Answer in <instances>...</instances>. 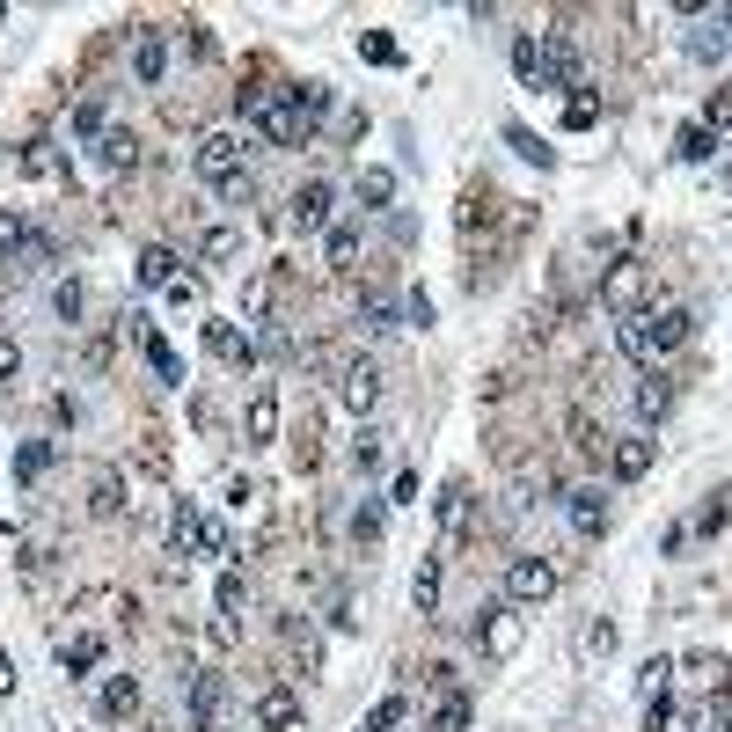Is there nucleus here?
I'll return each mask as SVG.
<instances>
[{
    "mask_svg": "<svg viewBox=\"0 0 732 732\" xmlns=\"http://www.w3.org/2000/svg\"><path fill=\"white\" fill-rule=\"evenodd\" d=\"M688 330H696V316H688L682 300H666V308H645V316H623V359L652 366V359H666V352H682Z\"/></svg>",
    "mask_w": 732,
    "mask_h": 732,
    "instance_id": "f257e3e1",
    "label": "nucleus"
},
{
    "mask_svg": "<svg viewBox=\"0 0 732 732\" xmlns=\"http://www.w3.org/2000/svg\"><path fill=\"white\" fill-rule=\"evenodd\" d=\"M243 118H249V132H264L271 146H300L316 125L300 118V103H293V81L286 88H243Z\"/></svg>",
    "mask_w": 732,
    "mask_h": 732,
    "instance_id": "f03ea898",
    "label": "nucleus"
},
{
    "mask_svg": "<svg viewBox=\"0 0 732 732\" xmlns=\"http://www.w3.org/2000/svg\"><path fill=\"white\" fill-rule=\"evenodd\" d=\"M191 169H198V184H213V191L243 184V169H249V140H243V132H205V140H198V154H191Z\"/></svg>",
    "mask_w": 732,
    "mask_h": 732,
    "instance_id": "7ed1b4c3",
    "label": "nucleus"
},
{
    "mask_svg": "<svg viewBox=\"0 0 732 732\" xmlns=\"http://www.w3.org/2000/svg\"><path fill=\"white\" fill-rule=\"evenodd\" d=\"M645 293H652V264L645 257H615L601 271V308L609 316H645Z\"/></svg>",
    "mask_w": 732,
    "mask_h": 732,
    "instance_id": "20e7f679",
    "label": "nucleus"
},
{
    "mask_svg": "<svg viewBox=\"0 0 732 732\" xmlns=\"http://www.w3.org/2000/svg\"><path fill=\"white\" fill-rule=\"evenodd\" d=\"M557 593V564L550 557H512L506 564V601L512 609H535V601H550Z\"/></svg>",
    "mask_w": 732,
    "mask_h": 732,
    "instance_id": "39448f33",
    "label": "nucleus"
},
{
    "mask_svg": "<svg viewBox=\"0 0 732 732\" xmlns=\"http://www.w3.org/2000/svg\"><path fill=\"white\" fill-rule=\"evenodd\" d=\"M191 550H213V557H235V550H227V535H220V528H205V520H198V506L184 498V506L169 512V557H191Z\"/></svg>",
    "mask_w": 732,
    "mask_h": 732,
    "instance_id": "423d86ee",
    "label": "nucleus"
},
{
    "mask_svg": "<svg viewBox=\"0 0 732 732\" xmlns=\"http://www.w3.org/2000/svg\"><path fill=\"white\" fill-rule=\"evenodd\" d=\"M520 637H528V623L512 615V601H491V609L476 615V645H484V659H512L520 652Z\"/></svg>",
    "mask_w": 732,
    "mask_h": 732,
    "instance_id": "0eeeda50",
    "label": "nucleus"
},
{
    "mask_svg": "<svg viewBox=\"0 0 732 732\" xmlns=\"http://www.w3.org/2000/svg\"><path fill=\"white\" fill-rule=\"evenodd\" d=\"M542 88H564V96H571V88H586L579 45H571L564 29H550V37H542Z\"/></svg>",
    "mask_w": 732,
    "mask_h": 732,
    "instance_id": "6e6552de",
    "label": "nucleus"
},
{
    "mask_svg": "<svg viewBox=\"0 0 732 732\" xmlns=\"http://www.w3.org/2000/svg\"><path fill=\"white\" fill-rule=\"evenodd\" d=\"M330 205H338V191H330V184H322V176H308V184H300V191H293V227H300V235H322V227H330Z\"/></svg>",
    "mask_w": 732,
    "mask_h": 732,
    "instance_id": "1a4fd4ad",
    "label": "nucleus"
},
{
    "mask_svg": "<svg viewBox=\"0 0 732 732\" xmlns=\"http://www.w3.org/2000/svg\"><path fill=\"white\" fill-rule=\"evenodd\" d=\"M243 439H249V447H271V439H279V389H271V381H257V389H249Z\"/></svg>",
    "mask_w": 732,
    "mask_h": 732,
    "instance_id": "9d476101",
    "label": "nucleus"
},
{
    "mask_svg": "<svg viewBox=\"0 0 732 732\" xmlns=\"http://www.w3.org/2000/svg\"><path fill=\"white\" fill-rule=\"evenodd\" d=\"M338 395H344V411H374V403H381V366L374 359H352L344 366V381H338Z\"/></svg>",
    "mask_w": 732,
    "mask_h": 732,
    "instance_id": "9b49d317",
    "label": "nucleus"
},
{
    "mask_svg": "<svg viewBox=\"0 0 732 732\" xmlns=\"http://www.w3.org/2000/svg\"><path fill=\"white\" fill-rule=\"evenodd\" d=\"M125 330H132V338H140L146 366H154V381H169V389H176V381H184V359H176V352H169V338H162V330H146L140 316H125Z\"/></svg>",
    "mask_w": 732,
    "mask_h": 732,
    "instance_id": "f8f14e48",
    "label": "nucleus"
},
{
    "mask_svg": "<svg viewBox=\"0 0 732 732\" xmlns=\"http://www.w3.org/2000/svg\"><path fill=\"white\" fill-rule=\"evenodd\" d=\"M564 512H571V528H579L586 542H593V535H609V498H601V491H593V484L564 491Z\"/></svg>",
    "mask_w": 732,
    "mask_h": 732,
    "instance_id": "ddd939ff",
    "label": "nucleus"
},
{
    "mask_svg": "<svg viewBox=\"0 0 732 732\" xmlns=\"http://www.w3.org/2000/svg\"><path fill=\"white\" fill-rule=\"evenodd\" d=\"M249 718H257V732H300V696L293 688H264Z\"/></svg>",
    "mask_w": 732,
    "mask_h": 732,
    "instance_id": "4468645a",
    "label": "nucleus"
},
{
    "mask_svg": "<svg viewBox=\"0 0 732 732\" xmlns=\"http://www.w3.org/2000/svg\"><path fill=\"white\" fill-rule=\"evenodd\" d=\"M652 462H659V439H615V447H609V469L623 476V484L652 476Z\"/></svg>",
    "mask_w": 732,
    "mask_h": 732,
    "instance_id": "2eb2a0df",
    "label": "nucleus"
},
{
    "mask_svg": "<svg viewBox=\"0 0 732 732\" xmlns=\"http://www.w3.org/2000/svg\"><path fill=\"white\" fill-rule=\"evenodd\" d=\"M96 666H103V637L96 630H81L73 645H59V674H67V682H88Z\"/></svg>",
    "mask_w": 732,
    "mask_h": 732,
    "instance_id": "dca6fc26",
    "label": "nucleus"
},
{
    "mask_svg": "<svg viewBox=\"0 0 732 732\" xmlns=\"http://www.w3.org/2000/svg\"><path fill=\"white\" fill-rule=\"evenodd\" d=\"M205 344H213V359H227V366L257 359V344L243 338V322H205Z\"/></svg>",
    "mask_w": 732,
    "mask_h": 732,
    "instance_id": "f3484780",
    "label": "nucleus"
},
{
    "mask_svg": "<svg viewBox=\"0 0 732 732\" xmlns=\"http://www.w3.org/2000/svg\"><path fill=\"white\" fill-rule=\"evenodd\" d=\"M132 73H140V81H162V73H169V37H162V29H140V45H132Z\"/></svg>",
    "mask_w": 732,
    "mask_h": 732,
    "instance_id": "a211bd4d",
    "label": "nucleus"
},
{
    "mask_svg": "<svg viewBox=\"0 0 732 732\" xmlns=\"http://www.w3.org/2000/svg\"><path fill=\"white\" fill-rule=\"evenodd\" d=\"M243 593H249L243 564H227V571H220V637H235V615H243Z\"/></svg>",
    "mask_w": 732,
    "mask_h": 732,
    "instance_id": "6ab92c4d",
    "label": "nucleus"
},
{
    "mask_svg": "<svg viewBox=\"0 0 732 732\" xmlns=\"http://www.w3.org/2000/svg\"><path fill=\"white\" fill-rule=\"evenodd\" d=\"M352 191H359L366 213H389V205H395V169H359V184H352Z\"/></svg>",
    "mask_w": 732,
    "mask_h": 732,
    "instance_id": "aec40b11",
    "label": "nucleus"
},
{
    "mask_svg": "<svg viewBox=\"0 0 732 732\" xmlns=\"http://www.w3.org/2000/svg\"><path fill=\"white\" fill-rule=\"evenodd\" d=\"M88 512H96V520H118V512H125V484H118V469H96V484H88Z\"/></svg>",
    "mask_w": 732,
    "mask_h": 732,
    "instance_id": "412c9836",
    "label": "nucleus"
},
{
    "mask_svg": "<svg viewBox=\"0 0 732 732\" xmlns=\"http://www.w3.org/2000/svg\"><path fill=\"white\" fill-rule=\"evenodd\" d=\"M140 710V674H110L103 682V718H132Z\"/></svg>",
    "mask_w": 732,
    "mask_h": 732,
    "instance_id": "4be33fe9",
    "label": "nucleus"
},
{
    "mask_svg": "<svg viewBox=\"0 0 732 732\" xmlns=\"http://www.w3.org/2000/svg\"><path fill=\"white\" fill-rule=\"evenodd\" d=\"M191 732H205L213 725V710H220V674H191Z\"/></svg>",
    "mask_w": 732,
    "mask_h": 732,
    "instance_id": "5701e85b",
    "label": "nucleus"
},
{
    "mask_svg": "<svg viewBox=\"0 0 732 732\" xmlns=\"http://www.w3.org/2000/svg\"><path fill=\"white\" fill-rule=\"evenodd\" d=\"M512 73H520V88H542V37H512Z\"/></svg>",
    "mask_w": 732,
    "mask_h": 732,
    "instance_id": "b1692460",
    "label": "nucleus"
},
{
    "mask_svg": "<svg viewBox=\"0 0 732 732\" xmlns=\"http://www.w3.org/2000/svg\"><path fill=\"white\" fill-rule=\"evenodd\" d=\"M696 125H704V132H718V140L732 132V81H718V88L704 96V118H696Z\"/></svg>",
    "mask_w": 732,
    "mask_h": 732,
    "instance_id": "393cba45",
    "label": "nucleus"
},
{
    "mask_svg": "<svg viewBox=\"0 0 732 732\" xmlns=\"http://www.w3.org/2000/svg\"><path fill=\"white\" fill-rule=\"evenodd\" d=\"M439 528H447V542H454V535L469 528V491H462V484H447V491H439Z\"/></svg>",
    "mask_w": 732,
    "mask_h": 732,
    "instance_id": "a878e982",
    "label": "nucleus"
},
{
    "mask_svg": "<svg viewBox=\"0 0 732 732\" xmlns=\"http://www.w3.org/2000/svg\"><path fill=\"white\" fill-rule=\"evenodd\" d=\"M96 154H103V169H132V162H140V140H132V132H103Z\"/></svg>",
    "mask_w": 732,
    "mask_h": 732,
    "instance_id": "bb28decb",
    "label": "nucleus"
},
{
    "mask_svg": "<svg viewBox=\"0 0 732 732\" xmlns=\"http://www.w3.org/2000/svg\"><path fill=\"white\" fill-rule=\"evenodd\" d=\"M330 271H359V227H330Z\"/></svg>",
    "mask_w": 732,
    "mask_h": 732,
    "instance_id": "cd10ccee",
    "label": "nucleus"
},
{
    "mask_svg": "<svg viewBox=\"0 0 732 732\" xmlns=\"http://www.w3.org/2000/svg\"><path fill=\"white\" fill-rule=\"evenodd\" d=\"M169 279H176V249H162V243L140 249V286H169Z\"/></svg>",
    "mask_w": 732,
    "mask_h": 732,
    "instance_id": "c85d7f7f",
    "label": "nucleus"
},
{
    "mask_svg": "<svg viewBox=\"0 0 732 732\" xmlns=\"http://www.w3.org/2000/svg\"><path fill=\"white\" fill-rule=\"evenodd\" d=\"M403 718H411V696H381V704L366 710V725H359V732H395Z\"/></svg>",
    "mask_w": 732,
    "mask_h": 732,
    "instance_id": "c756f323",
    "label": "nucleus"
},
{
    "mask_svg": "<svg viewBox=\"0 0 732 732\" xmlns=\"http://www.w3.org/2000/svg\"><path fill=\"white\" fill-rule=\"evenodd\" d=\"M564 125H571V132L601 125V96H593V88H571V96H564Z\"/></svg>",
    "mask_w": 732,
    "mask_h": 732,
    "instance_id": "7c9ffc66",
    "label": "nucleus"
},
{
    "mask_svg": "<svg viewBox=\"0 0 732 732\" xmlns=\"http://www.w3.org/2000/svg\"><path fill=\"white\" fill-rule=\"evenodd\" d=\"M433 732H469V696H462V688H447V696H439Z\"/></svg>",
    "mask_w": 732,
    "mask_h": 732,
    "instance_id": "2f4dec72",
    "label": "nucleus"
},
{
    "mask_svg": "<svg viewBox=\"0 0 732 732\" xmlns=\"http://www.w3.org/2000/svg\"><path fill=\"white\" fill-rule=\"evenodd\" d=\"M29 243H37V227L23 213H0V257H23Z\"/></svg>",
    "mask_w": 732,
    "mask_h": 732,
    "instance_id": "473e14b6",
    "label": "nucleus"
},
{
    "mask_svg": "<svg viewBox=\"0 0 732 732\" xmlns=\"http://www.w3.org/2000/svg\"><path fill=\"white\" fill-rule=\"evenodd\" d=\"M359 59H366V67H395L403 51H395V37H389V29H359Z\"/></svg>",
    "mask_w": 732,
    "mask_h": 732,
    "instance_id": "72a5a7b5",
    "label": "nucleus"
},
{
    "mask_svg": "<svg viewBox=\"0 0 732 732\" xmlns=\"http://www.w3.org/2000/svg\"><path fill=\"white\" fill-rule=\"evenodd\" d=\"M674 154H682V162H710V154H718V132H704V125H682Z\"/></svg>",
    "mask_w": 732,
    "mask_h": 732,
    "instance_id": "f704fd0d",
    "label": "nucleus"
},
{
    "mask_svg": "<svg viewBox=\"0 0 732 732\" xmlns=\"http://www.w3.org/2000/svg\"><path fill=\"white\" fill-rule=\"evenodd\" d=\"M411 601H417V615H433V609H439V564H433V557L417 564V579H411Z\"/></svg>",
    "mask_w": 732,
    "mask_h": 732,
    "instance_id": "c9c22d12",
    "label": "nucleus"
},
{
    "mask_svg": "<svg viewBox=\"0 0 732 732\" xmlns=\"http://www.w3.org/2000/svg\"><path fill=\"white\" fill-rule=\"evenodd\" d=\"M293 103H300V118L316 125L322 110H330V81H293Z\"/></svg>",
    "mask_w": 732,
    "mask_h": 732,
    "instance_id": "e433bc0d",
    "label": "nucleus"
},
{
    "mask_svg": "<svg viewBox=\"0 0 732 732\" xmlns=\"http://www.w3.org/2000/svg\"><path fill=\"white\" fill-rule=\"evenodd\" d=\"M506 146L520 154V162H542V169H550V146H542L535 132H528V125H506Z\"/></svg>",
    "mask_w": 732,
    "mask_h": 732,
    "instance_id": "4c0bfd02",
    "label": "nucleus"
},
{
    "mask_svg": "<svg viewBox=\"0 0 732 732\" xmlns=\"http://www.w3.org/2000/svg\"><path fill=\"white\" fill-rule=\"evenodd\" d=\"M666 403H674V389H666V374H652V381L637 389V411H645V417H666Z\"/></svg>",
    "mask_w": 732,
    "mask_h": 732,
    "instance_id": "58836bf2",
    "label": "nucleus"
},
{
    "mask_svg": "<svg viewBox=\"0 0 732 732\" xmlns=\"http://www.w3.org/2000/svg\"><path fill=\"white\" fill-rule=\"evenodd\" d=\"M45 469H51V439H29L23 454H15V476L29 484V476H45Z\"/></svg>",
    "mask_w": 732,
    "mask_h": 732,
    "instance_id": "ea45409f",
    "label": "nucleus"
},
{
    "mask_svg": "<svg viewBox=\"0 0 732 732\" xmlns=\"http://www.w3.org/2000/svg\"><path fill=\"white\" fill-rule=\"evenodd\" d=\"M579 652L586 659H609L615 652V623H586V630H579Z\"/></svg>",
    "mask_w": 732,
    "mask_h": 732,
    "instance_id": "a19ab883",
    "label": "nucleus"
},
{
    "mask_svg": "<svg viewBox=\"0 0 732 732\" xmlns=\"http://www.w3.org/2000/svg\"><path fill=\"white\" fill-rule=\"evenodd\" d=\"M51 308L67 322H81V308H88V293H81V279H59V293H51Z\"/></svg>",
    "mask_w": 732,
    "mask_h": 732,
    "instance_id": "79ce46f5",
    "label": "nucleus"
},
{
    "mask_svg": "<svg viewBox=\"0 0 732 732\" xmlns=\"http://www.w3.org/2000/svg\"><path fill=\"white\" fill-rule=\"evenodd\" d=\"M359 330H366V338H389V330H395V308H389V300H366V308H359Z\"/></svg>",
    "mask_w": 732,
    "mask_h": 732,
    "instance_id": "37998d69",
    "label": "nucleus"
},
{
    "mask_svg": "<svg viewBox=\"0 0 732 732\" xmlns=\"http://www.w3.org/2000/svg\"><path fill=\"white\" fill-rule=\"evenodd\" d=\"M710 732H732V682L710 688Z\"/></svg>",
    "mask_w": 732,
    "mask_h": 732,
    "instance_id": "c03bdc74",
    "label": "nucleus"
},
{
    "mask_svg": "<svg viewBox=\"0 0 732 732\" xmlns=\"http://www.w3.org/2000/svg\"><path fill=\"white\" fill-rule=\"evenodd\" d=\"M73 140H103V103H81V110H73Z\"/></svg>",
    "mask_w": 732,
    "mask_h": 732,
    "instance_id": "a18cd8bd",
    "label": "nucleus"
},
{
    "mask_svg": "<svg viewBox=\"0 0 732 732\" xmlns=\"http://www.w3.org/2000/svg\"><path fill=\"white\" fill-rule=\"evenodd\" d=\"M725 29H696V37H688V51H696V59H725Z\"/></svg>",
    "mask_w": 732,
    "mask_h": 732,
    "instance_id": "49530a36",
    "label": "nucleus"
},
{
    "mask_svg": "<svg viewBox=\"0 0 732 732\" xmlns=\"http://www.w3.org/2000/svg\"><path fill=\"white\" fill-rule=\"evenodd\" d=\"M666 674H674V659H645V674H637L645 696H666Z\"/></svg>",
    "mask_w": 732,
    "mask_h": 732,
    "instance_id": "de8ad7c7",
    "label": "nucleus"
},
{
    "mask_svg": "<svg viewBox=\"0 0 732 732\" xmlns=\"http://www.w3.org/2000/svg\"><path fill=\"white\" fill-rule=\"evenodd\" d=\"M352 535H359V542H381V506H359V512H352Z\"/></svg>",
    "mask_w": 732,
    "mask_h": 732,
    "instance_id": "09e8293b",
    "label": "nucleus"
},
{
    "mask_svg": "<svg viewBox=\"0 0 732 732\" xmlns=\"http://www.w3.org/2000/svg\"><path fill=\"white\" fill-rule=\"evenodd\" d=\"M674 725V704L666 696H645V732H666Z\"/></svg>",
    "mask_w": 732,
    "mask_h": 732,
    "instance_id": "8fccbe9b",
    "label": "nucleus"
},
{
    "mask_svg": "<svg viewBox=\"0 0 732 732\" xmlns=\"http://www.w3.org/2000/svg\"><path fill=\"white\" fill-rule=\"evenodd\" d=\"M15 374H23V344H15V338H0V381L15 389Z\"/></svg>",
    "mask_w": 732,
    "mask_h": 732,
    "instance_id": "3c124183",
    "label": "nucleus"
},
{
    "mask_svg": "<svg viewBox=\"0 0 732 732\" xmlns=\"http://www.w3.org/2000/svg\"><path fill=\"white\" fill-rule=\"evenodd\" d=\"M725 520H732V506H725V498H710V506L696 512V528H704V535H718V528H725Z\"/></svg>",
    "mask_w": 732,
    "mask_h": 732,
    "instance_id": "603ef678",
    "label": "nucleus"
},
{
    "mask_svg": "<svg viewBox=\"0 0 732 732\" xmlns=\"http://www.w3.org/2000/svg\"><path fill=\"white\" fill-rule=\"evenodd\" d=\"M403 316H411V322H417V330H425V322H433V293L417 286V293H411V300H403Z\"/></svg>",
    "mask_w": 732,
    "mask_h": 732,
    "instance_id": "864d4df0",
    "label": "nucleus"
},
{
    "mask_svg": "<svg viewBox=\"0 0 732 732\" xmlns=\"http://www.w3.org/2000/svg\"><path fill=\"white\" fill-rule=\"evenodd\" d=\"M205 257H213V264H227V257H235V235H227V227H213V235H205Z\"/></svg>",
    "mask_w": 732,
    "mask_h": 732,
    "instance_id": "5fc2aeb1",
    "label": "nucleus"
},
{
    "mask_svg": "<svg viewBox=\"0 0 732 732\" xmlns=\"http://www.w3.org/2000/svg\"><path fill=\"white\" fill-rule=\"evenodd\" d=\"M352 462H359V469H374V462H381V433H359V447H352Z\"/></svg>",
    "mask_w": 732,
    "mask_h": 732,
    "instance_id": "6e6d98bb",
    "label": "nucleus"
},
{
    "mask_svg": "<svg viewBox=\"0 0 732 732\" xmlns=\"http://www.w3.org/2000/svg\"><path fill=\"white\" fill-rule=\"evenodd\" d=\"M169 300L176 308H198V279H169Z\"/></svg>",
    "mask_w": 732,
    "mask_h": 732,
    "instance_id": "4d7b16f0",
    "label": "nucleus"
},
{
    "mask_svg": "<svg viewBox=\"0 0 732 732\" xmlns=\"http://www.w3.org/2000/svg\"><path fill=\"white\" fill-rule=\"evenodd\" d=\"M0 696H15V659L0 652Z\"/></svg>",
    "mask_w": 732,
    "mask_h": 732,
    "instance_id": "13d9d810",
    "label": "nucleus"
},
{
    "mask_svg": "<svg viewBox=\"0 0 732 732\" xmlns=\"http://www.w3.org/2000/svg\"><path fill=\"white\" fill-rule=\"evenodd\" d=\"M718 29H725V37H732V8H718Z\"/></svg>",
    "mask_w": 732,
    "mask_h": 732,
    "instance_id": "bf43d9fd",
    "label": "nucleus"
}]
</instances>
